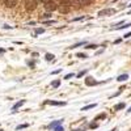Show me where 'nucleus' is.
Returning <instances> with one entry per match:
<instances>
[{
	"label": "nucleus",
	"instance_id": "f257e3e1",
	"mask_svg": "<svg viewBox=\"0 0 131 131\" xmlns=\"http://www.w3.org/2000/svg\"><path fill=\"white\" fill-rule=\"evenodd\" d=\"M37 0H26L25 3V9L28 12H33L35 8H37Z\"/></svg>",
	"mask_w": 131,
	"mask_h": 131
},
{
	"label": "nucleus",
	"instance_id": "f03ea898",
	"mask_svg": "<svg viewBox=\"0 0 131 131\" xmlns=\"http://www.w3.org/2000/svg\"><path fill=\"white\" fill-rule=\"evenodd\" d=\"M115 12L117 11H115L114 8H106V9H102V11L98 12V16H100V17H104V16H111V14H114Z\"/></svg>",
	"mask_w": 131,
	"mask_h": 131
},
{
	"label": "nucleus",
	"instance_id": "7ed1b4c3",
	"mask_svg": "<svg viewBox=\"0 0 131 131\" xmlns=\"http://www.w3.org/2000/svg\"><path fill=\"white\" fill-rule=\"evenodd\" d=\"M43 5H45V8H46V11H47V12H54V11H57V9H58V4L55 3L54 0L50 1V3L43 4Z\"/></svg>",
	"mask_w": 131,
	"mask_h": 131
},
{
	"label": "nucleus",
	"instance_id": "20e7f679",
	"mask_svg": "<svg viewBox=\"0 0 131 131\" xmlns=\"http://www.w3.org/2000/svg\"><path fill=\"white\" fill-rule=\"evenodd\" d=\"M45 105H52V106H64V101H52V100H46Z\"/></svg>",
	"mask_w": 131,
	"mask_h": 131
},
{
	"label": "nucleus",
	"instance_id": "39448f33",
	"mask_svg": "<svg viewBox=\"0 0 131 131\" xmlns=\"http://www.w3.org/2000/svg\"><path fill=\"white\" fill-rule=\"evenodd\" d=\"M3 3L7 8H14V7L17 5L18 0H3Z\"/></svg>",
	"mask_w": 131,
	"mask_h": 131
},
{
	"label": "nucleus",
	"instance_id": "423d86ee",
	"mask_svg": "<svg viewBox=\"0 0 131 131\" xmlns=\"http://www.w3.org/2000/svg\"><path fill=\"white\" fill-rule=\"evenodd\" d=\"M97 84H98V81H96V80H94L93 77H91V76L85 77V85H88V87H93V85H97Z\"/></svg>",
	"mask_w": 131,
	"mask_h": 131
},
{
	"label": "nucleus",
	"instance_id": "0eeeda50",
	"mask_svg": "<svg viewBox=\"0 0 131 131\" xmlns=\"http://www.w3.org/2000/svg\"><path fill=\"white\" fill-rule=\"evenodd\" d=\"M58 11H59L60 13H68L70 5H67V4H59V5H58Z\"/></svg>",
	"mask_w": 131,
	"mask_h": 131
},
{
	"label": "nucleus",
	"instance_id": "6e6552de",
	"mask_svg": "<svg viewBox=\"0 0 131 131\" xmlns=\"http://www.w3.org/2000/svg\"><path fill=\"white\" fill-rule=\"evenodd\" d=\"M25 102H26V100H20L18 102H16L13 105V108H12V113H16V110H17L18 108H21V106H22Z\"/></svg>",
	"mask_w": 131,
	"mask_h": 131
},
{
	"label": "nucleus",
	"instance_id": "1a4fd4ad",
	"mask_svg": "<svg viewBox=\"0 0 131 131\" xmlns=\"http://www.w3.org/2000/svg\"><path fill=\"white\" fill-rule=\"evenodd\" d=\"M63 121H64V119H59V121H55V122H51L50 125L47 126V128H54L55 126H58V125H62V123H63Z\"/></svg>",
	"mask_w": 131,
	"mask_h": 131
},
{
	"label": "nucleus",
	"instance_id": "9d476101",
	"mask_svg": "<svg viewBox=\"0 0 131 131\" xmlns=\"http://www.w3.org/2000/svg\"><path fill=\"white\" fill-rule=\"evenodd\" d=\"M127 79H128V75L127 74H123V75H119V76L117 77V81H126Z\"/></svg>",
	"mask_w": 131,
	"mask_h": 131
},
{
	"label": "nucleus",
	"instance_id": "9b49d317",
	"mask_svg": "<svg viewBox=\"0 0 131 131\" xmlns=\"http://www.w3.org/2000/svg\"><path fill=\"white\" fill-rule=\"evenodd\" d=\"M92 1H93V0H77V3H79L80 5H89Z\"/></svg>",
	"mask_w": 131,
	"mask_h": 131
},
{
	"label": "nucleus",
	"instance_id": "f8f14e48",
	"mask_svg": "<svg viewBox=\"0 0 131 131\" xmlns=\"http://www.w3.org/2000/svg\"><path fill=\"white\" fill-rule=\"evenodd\" d=\"M96 106H97V104H91V105L83 106V108H81V111H85V110H89V109H93V108H96Z\"/></svg>",
	"mask_w": 131,
	"mask_h": 131
},
{
	"label": "nucleus",
	"instance_id": "ddd939ff",
	"mask_svg": "<svg viewBox=\"0 0 131 131\" xmlns=\"http://www.w3.org/2000/svg\"><path fill=\"white\" fill-rule=\"evenodd\" d=\"M45 59L47 60V62H52V60L55 59V55H52V54H48V52H47V54L45 55Z\"/></svg>",
	"mask_w": 131,
	"mask_h": 131
},
{
	"label": "nucleus",
	"instance_id": "4468645a",
	"mask_svg": "<svg viewBox=\"0 0 131 131\" xmlns=\"http://www.w3.org/2000/svg\"><path fill=\"white\" fill-rule=\"evenodd\" d=\"M85 46L87 45V42H85V41H83V42H79V43H75V45L74 46H71V47H70V48H75V47H79V46Z\"/></svg>",
	"mask_w": 131,
	"mask_h": 131
},
{
	"label": "nucleus",
	"instance_id": "2eb2a0df",
	"mask_svg": "<svg viewBox=\"0 0 131 131\" xmlns=\"http://www.w3.org/2000/svg\"><path fill=\"white\" fill-rule=\"evenodd\" d=\"M125 108H126V105L123 102H121V104H118V105H115L114 109H115V110H121V109H125Z\"/></svg>",
	"mask_w": 131,
	"mask_h": 131
},
{
	"label": "nucleus",
	"instance_id": "dca6fc26",
	"mask_svg": "<svg viewBox=\"0 0 131 131\" xmlns=\"http://www.w3.org/2000/svg\"><path fill=\"white\" fill-rule=\"evenodd\" d=\"M43 31H45V29H43V28H37V29H35V34H34V37H37L38 34H41V33H43Z\"/></svg>",
	"mask_w": 131,
	"mask_h": 131
},
{
	"label": "nucleus",
	"instance_id": "f3484780",
	"mask_svg": "<svg viewBox=\"0 0 131 131\" xmlns=\"http://www.w3.org/2000/svg\"><path fill=\"white\" fill-rule=\"evenodd\" d=\"M84 18H87V16H80V17H75V18H72V20H71V22H75V21H81V20H84Z\"/></svg>",
	"mask_w": 131,
	"mask_h": 131
},
{
	"label": "nucleus",
	"instance_id": "a211bd4d",
	"mask_svg": "<svg viewBox=\"0 0 131 131\" xmlns=\"http://www.w3.org/2000/svg\"><path fill=\"white\" fill-rule=\"evenodd\" d=\"M59 85H60V81H59V80H55V81H52V83H51V87H54V88H58Z\"/></svg>",
	"mask_w": 131,
	"mask_h": 131
},
{
	"label": "nucleus",
	"instance_id": "6ab92c4d",
	"mask_svg": "<svg viewBox=\"0 0 131 131\" xmlns=\"http://www.w3.org/2000/svg\"><path fill=\"white\" fill-rule=\"evenodd\" d=\"M128 26H131V22H128V24H123V26H118L115 30H119V29H126V28H128Z\"/></svg>",
	"mask_w": 131,
	"mask_h": 131
},
{
	"label": "nucleus",
	"instance_id": "aec40b11",
	"mask_svg": "<svg viewBox=\"0 0 131 131\" xmlns=\"http://www.w3.org/2000/svg\"><path fill=\"white\" fill-rule=\"evenodd\" d=\"M87 72H88V71H87V70H84V71H80V72H79V74H77V75H76V76H77V77H79V79H80V77H83V76H84V75H85V74H87Z\"/></svg>",
	"mask_w": 131,
	"mask_h": 131
},
{
	"label": "nucleus",
	"instance_id": "412c9836",
	"mask_svg": "<svg viewBox=\"0 0 131 131\" xmlns=\"http://www.w3.org/2000/svg\"><path fill=\"white\" fill-rule=\"evenodd\" d=\"M26 127H29L28 123H25V125H18L17 127H16V130H21V128H26Z\"/></svg>",
	"mask_w": 131,
	"mask_h": 131
},
{
	"label": "nucleus",
	"instance_id": "4be33fe9",
	"mask_svg": "<svg viewBox=\"0 0 131 131\" xmlns=\"http://www.w3.org/2000/svg\"><path fill=\"white\" fill-rule=\"evenodd\" d=\"M76 57H77V58H80V59H85L87 55H85V54H83V52H77Z\"/></svg>",
	"mask_w": 131,
	"mask_h": 131
},
{
	"label": "nucleus",
	"instance_id": "5701e85b",
	"mask_svg": "<svg viewBox=\"0 0 131 131\" xmlns=\"http://www.w3.org/2000/svg\"><path fill=\"white\" fill-rule=\"evenodd\" d=\"M54 131H64V128L62 127V125H58L54 127Z\"/></svg>",
	"mask_w": 131,
	"mask_h": 131
},
{
	"label": "nucleus",
	"instance_id": "b1692460",
	"mask_svg": "<svg viewBox=\"0 0 131 131\" xmlns=\"http://www.w3.org/2000/svg\"><path fill=\"white\" fill-rule=\"evenodd\" d=\"M72 76H75V74H72V72H71V74H67V75L64 76V80H68V79H71Z\"/></svg>",
	"mask_w": 131,
	"mask_h": 131
},
{
	"label": "nucleus",
	"instance_id": "393cba45",
	"mask_svg": "<svg viewBox=\"0 0 131 131\" xmlns=\"http://www.w3.org/2000/svg\"><path fill=\"white\" fill-rule=\"evenodd\" d=\"M96 47H98V46L97 45H87L85 48H91V50H93V48H96Z\"/></svg>",
	"mask_w": 131,
	"mask_h": 131
},
{
	"label": "nucleus",
	"instance_id": "a878e982",
	"mask_svg": "<svg viewBox=\"0 0 131 131\" xmlns=\"http://www.w3.org/2000/svg\"><path fill=\"white\" fill-rule=\"evenodd\" d=\"M50 17H51V13H50V12H48V13H45L42 16V18H50Z\"/></svg>",
	"mask_w": 131,
	"mask_h": 131
},
{
	"label": "nucleus",
	"instance_id": "bb28decb",
	"mask_svg": "<svg viewBox=\"0 0 131 131\" xmlns=\"http://www.w3.org/2000/svg\"><path fill=\"white\" fill-rule=\"evenodd\" d=\"M59 72H62V68H58V70H55V71H52L51 75H57V74H59Z\"/></svg>",
	"mask_w": 131,
	"mask_h": 131
},
{
	"label": "nucleus",
	"instance_id": "cd10ccee",
	"mask_svg": "<svg viewBox=\"0 0 131 131\" xmlns=\"http://www.w3.org/2000/svg\"><path fill=\"white\" fill-rule=\"evenodd\" d=\"M102 118H105V114H101V115H98V117L96 118L94 121H98V119H102Z\"/></svg>",
	"mask_w": 131,
	"mask_h": 131
},
{
	"label": "nucleus",
	"instance_id": "c85d7f7f",
	"mask_svg": "<svg viewBox=\"0 0 131 131\" xmlns=\"http://www.w3.org/2000/svg\"><path fill=\"white\" fill-rule=\"evenodd\" d=\"M123 37H125V38H128V37H131V31H128L127 34H125V35H123Z\"/></svg>",
	"mask_w": 131,
	"mask_h": 131
},
{
	"label": "nucleus",
	"instance_id": "c756f323",
	"mask_svg": "<svg viewBox=\"0 0 131 131\" xmlns=\"http://www.w3.org/2000/svg\"><path fill=\"white\" fill-rule=\"evenodd\" d=\"M55 20H50V21H45V24H54Z\"/></svg>",
	"mask_w": 131,
	"mask_h": 131
},
{
	"label": "nucleus",
	"instance_id": "7c9ffc66",
	"mask_svg": "<svg viewBox=\"0 0 131 131\" xmlns=\"http://www.w3.org/2000/svg\"><path fill=\"white\" fill-rule=\"evenodd\" d=\"M43 4H46V3H50V1H52V0H41Z\"/></svg>",
	"mask_w": 131,
	"mask_h": 131
},
{
	"label": "nucleus",
	"instance_id": "2f4dec72",
	"mask_svg": "<svg viewBox=\"0 0 131 131\" xmlns=\"http://www.w3.org/2000/svg\"><path fill=\"white\" fill-rule=\"evenodd\" d=\"M97 127V123H92L91 125V128H96Z\"/></svg>",
	"mask_w": 131,
	"mask_h": 131
},
{
	"label": "nucleus",
	"instance_id": "473e14b6",
	"mask_svg": "<svg viewBox=\"0 0 131 131\" xmlns=\"http://www.w3.org/2000/svg\"><path fill=\"white\" fill-rule=\"evenodd\" d=\"M28 64L30 66V67H34V62H28Z\"/></svg>",
	"mask_w": 131,
	"mask_h": 131
},
{
	"label": "nucleus",
	"instance_id": "72a5a7b5",
	"mask_svg": "<svg viewBox=\"0 0 131 131\" xmlns=\"http://www.w3.org/2000/svg\"><path fill=\"white\" fill-rule=\"evenodd\" d=\"M127 113H131V106L128 108V110H127Z\"/></svg>",
	"mask_w": 131,
	"mask_h": 131
},
{
	"label": "nucleus",
	"instance_id": "f704fd0d",
	"mask_svg": "<svg viewBox=\"0 0 131 131\" xmlns=\"http://www.w3.org/2000/svg\"><path fill=\"white\" fill-rule=\"evenodd\" d=\"M5 51V50H4V48H0V52H4Z\"/></svg>",
	"mask_w": 131,
	"mask_h": 131
},
{
	"label": "nucleus",
	"instance_id": "c9c22d12",
	"mask_svg": "<svg viewBox=\"0 0 131 131\" xmlns=\"http://www.w3.org/2000/svg\"><path fill=\"white\" fill-rule=\"evenodd\" d=\"M72 131H83L81 128H79V130H72Z\"/></svg>",
	"mask_w": 131,
	"mask_h": 131
},
{
	"label": "nucleus",
	"instance_id": "e433bc0d",
	"mask_svg": "<svg viewBox=\"0 0 131 131\" xmlns=\"http://www.w3.org/2000/svg\"><path fill=\"white\" fill-rule=\"evenodd\" d=\"M110 131H115V128H113V130H110Z\"/></svg>",
	"mask_w": 131,
	"mask_h": 131
},
{
	"label": "nucleus",
	"instance_id": "4c0bfd02",
	"mask_svg": "<svg viewBox=\"0 0 131 131\" xmlns=\"http://www.w3.org/2000/svg\"><path fill=\"white\" fill-rule=\"evenodd\" d=\"M0 131H3V130H1V128H0Z\"/></svg>",
	"mask_w": 131,
	"mask_h": 131
},
{
	"label": "nucleus",
	"instance_id": "58836bf2",
	"mask_svg": "<svg viewBox=\"0 0 131 131\" xmlns=\"http://www.w3.org/2000/svg\"><path fill=\"white\" fill-rule=\"evenodd\" d=\"M130 13H131V11H130Z\"/></svg>",
	"mask_w": 131,
	"mask_h": 131
}]
</instances>
